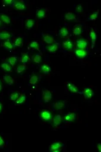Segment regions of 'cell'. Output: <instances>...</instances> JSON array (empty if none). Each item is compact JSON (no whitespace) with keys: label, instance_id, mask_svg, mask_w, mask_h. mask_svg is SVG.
Returning a JSON list of instances; mask_svg holds the SVG:
<instances>
[{"label":"cell","instance_id":"1","mask_svg":"<svg viewBox=\"0 0 101 152\" xmlns=\"http://www.w3.org/2000/svg\"><path fill=\"white\" fill-rule=\"evenodd\" d=\"M62 143L60 142H55L49 146V151L50 152H58L61 150Z\"/></svg>","mask_w":101,"mask_h":152},{"label":"cell","instance_id":"2","mask_svg":"<svg viewBox=\"0 0 101 152\" xmlns=\"http://www.w3.org/2000/svg\"><path fill=\"white\" fill-rule=\"evenodd\" d=\"M40 117L41 119L43 120H44L47 122H50L51 120V118H52V114L49 110H43L40 112Z\"/></svg>","mask_w":101,"mask_h":152},{"label":"cell","instance_id":"3","mask_svg":"<svg viewBox=\"0 0 101 152\" xmlns=\"http://www.w3.org/2000/svg\"><path fill=\"white\" fill-rule=\"evenodd\" d=\"M43 98L44 102L47 103L51 101L52 98V93L47 89H44L42 92Z\"/></svg>","mask_w":101,"mask_h":152},{"label":"cell","instance_id":"4","mask_svg":"<svg viewBox=\"0 0 101 152\" xmlns=\"http://www.w3.org/2000/svg\"><path fill=\"white\" fill-rule=\"evenodd\" d=\"M82 93L83 94L84 97L86 99H90L92 96L94 95V92L92 89L89 88V87H86L83 89Z\"/></svg>","mask_w":101,"mask_h":152},{"label":"cell","instance_id":"5","mask_svg":"<svg viewBox=\"0 0 101 152\" xmlns=\"http://www.w3.org/2000/svg\"><path fill=\"white\" fill-rule=\"evenodd\" d=\"M76 46H77L78 49H85L86 48L87 46H88V42L85 39H79L76 42Z\"/></svg>","mask_w":101,"mask_h":152},{"label":"cell","instance_id":"6","mask_svg":"<svg viewBox=\"0 0 101 152\" xmlns=\"http://www.w3.org/2000/svg\"><path fill=\"white\" fill-rule=\"evenodd\" d=\"M76 115L74 112H68L65 117V120L67 122H72L76 120Z\"/></svg>","mask_w":101,"mask_h":152},{"label":"cell","instance_id":"7","mask_svg":"<svg viewBox=\"0 0 101 152\" xmlns=\"http://www.w3.org/2000/svg\"><path fill=\"white\" fill-rule=\"evenodd\" d=\"M63 46L66 49L69 50V51H72L74 48L73 42L72 40H67L64 41L63 42Z\"/></svg>","mask_w":101,"mask_h":152},{"label":"cell","instance_id":"8","mask_svg":"<svg viewBox=\"0 0 101 152\" xmlns=\"http://www.w3.org/2000/svg\"><path fill=\"white\" fill-rule=\"evenodd\" d=\"M74 53L76 56L79 58H84L86 56V51L85 49H76L74 51Z\"/></svg>","mask_w":101,"mask_h":152},{"label":"cell","instance_id":"9","mask_svg":"<svg viewBox=\"0 0 101 152\" xmlns=\"http://www.w3.org/2000/svg\"><path fill=\"white\" fill-rule=\"evenodd\" d=\"M66 86L67 89H68V90L71 92L74 93H82L81 92H79V91H78L77 87H76L74 84L71 83H67L66 84Z\"/></svg>","mask_w":101,"mask_h":152},{"label":"cell","instance_id":"10","mask_svg":"<svg viewBox=\"0 0 101 152\" xmlns=\"http://www.w3.org/2000/svg\"><path fill=\"white\" fill-rule=\"evenodd\" d=\"M53 126L54 127H57L62 123V117L60 115H57L53 119Z\"/></svg>","mask_w":101,"mask_h":152},{"label":"cell","instance_id":"11","mask_svg":"<svg viewBox=\"0 0 101 152\" xmlns=\"http://www.w3.org/2000/svg\"><path fill=\"white\" fill-rule=\"evenodd\" d=\"M40 71L45 74H49L51 71V68L49 65L43 64L40 67Z\"/></svg>","mask_w":101,"mask_h":152},{"label":"cell","instance_id":"12","mask_svg":"<svg viewBox=\"0 0 101 152\" xmlns=\"http://www.w3.org/2000/svg\"><path fill=\"white\" fill-rule=\"evenodd\" d=\"M11 35L8 32L5 31V30H1L0 31V40H5L10 38Z\"/></svg>","mask_w":101,"mask_h":152},{"label":"cell","instance_id":"13","mask_svg":"<svg viewBox=\"0 0 101 152\" xmlns=\"http://www.w3.org/2000/svg\"><path fill=\"white\" fill-rule=\"evenodd\" d=\"M14 6L18 10H24L26 8V5L24 3L21 1H15Z\"/></svg>","mask_w":101,"mask_h":152},{"label":"cell","instance_id":"14","mask_svg":"<svg viewBox=\"0 0 101 152\" xmlns=\"http://www.w3.org/2000/svg\"><path fill=\"white\" fill-rule=\"evenodd\" d=\"M3 79L8 85L11 86L13 85L14 82V79L12 77H11L10 75L8 74H5L3 76Z\"/></svg>","mask_w":101,"mask_h":152},{"label":"cell","instance_id":"15","mask_svg":"<svg viewBox=\"0 0 101 152\" xmlns=\"http://www.w3.org/2000/svg\"><path fill=\"white\" fill-rule=\"evenodd\" d=\"M69 35V30L66 27H62L58 30V35L61 37H67Z\"/></svg>","mask_w":101,"mask_h":152},{"label":"cell","instance_id":"16","mask_svg":"<svg viewBox=\"0 0 101 152\" xmlns=\"http://www.w3.org/2000/svg\"><path fill=\"white\" fill-rule=\"evenodd\" d=\"M0 20H1L2 22H4L6 24H9L11 23L10 17L4 14H0Z\"/></svg>","mask_w":101,"mask_h":152},{"label":"cell","instance_id":"17","mask_svg":"<svg viewBox=\"0 0 101 152\" xmlns=\"http://www.w3.org/2000/svg\"><path fill=\"white\" fill-rule=\"evenodd\" d=\"M34 24V21L31 19H27L25 22V26L27 30H31Z\"/></svg>","mask_w":101,"mask_h":152},{"label":"cell","instance_id":"18","mask_svg":"<svg viewBox=\"0 0 101 152\" xmlns=\"http://www.w3.org/2000/svg\"><path fill=\"white\" fill-rule=\"evenodd\" d=\"M47 50H48V51L50 53H54L56 52L57 50L58 49V46L56 44H53L47 46Z\"/></svg>","mask_w":101,"mask_h":152},{"label":"cell","instance_id":"19","mask_svg":"<svg viewBox=\"0 0 101 152\" xmlns=\"http://www.w3.org/2000/svg\"><path fill=\"white\" fill-rule=\"evenodd\" d=\"M82 26L79 24H76V26H74L73 29V33L74 36H78L80 35L82 33Z\"/></svg>","mask_w":101,"mask_h":152},{"label":"cell","instance_id":"20","mask_svg":"<svg viewBox=\"0 0 101 152\" xmlns=\"http://www.w3.org/2000/svg\"><path fill=\"white\" fill-rule=\"evenodd\" d=\"M90 37H91L92 39V48H93L95 44L96 39V32L93 29H92L91 30H90Z\"/></svg>","mask_w":101,"mask_h":152},{"label":"cell","instance_id":"21","mask_svg":"<svg viewBox=\"0 0 101 152\" xmlns=\"http://www.w3.org/2000/svg\"><path fill=\"white\" fill-rule=\"evenodd\" d=\"M36 15L37 17L39 19H43L46 16V11L43 8H40L36 11Z\"/></svg>","mask_w":101,"mask_h":152},{"label":"cell","instance_id":"22","mask_svg":"<svg viewBox=\"0 0 101 152\" xmlns=\"http://www.w3.org/2000/svg\"><path fill=\"white\" fill-rule=\"evenodd\" d=\"M30 57L27 53H23L21 56V62L23 64H26L29 61Z\"/></svg>","mask_w":101,"mask_h":152},{"label":"cell","instance_id":"23","mask_svg":"<svg viewBox=\"0 0 101 152\" xmlns=\"http://www.w3.org/2000/svg\"><path fill=\"white\" fill-rule=\"evenodd\" d=\"M26 96L24 94H22L20 96H19L18 98L15 101V105H19L22 104L26 101Z\"/></svg>","mask_w":101,"mask_h":152},{"label":"cell","instance_id":"24","mask_svg":"<svg viewBox=\"0 0 101 152\" xmlns=\"http://www.w3.org/2000/svg\"><path fill=\"white\" fill-rule=\"evenodd\" d=\"M65 19L67 20L71 21V20H76V16L73 12H68L65 14Z\"/></svg>","mask_w":101,"mask_h":152},{"label":"cell","instance_id":"25","mask_svg":"<svg viewBox=\"0 0 101 152\" xmlns=\"http://www.w3.org/2000/svg\"><path fill=\"white\" fill-rule=\"evenodd\" d=\"M64 106H65V102L63 101L56 102L53 104V107L56 109H61L62 108H63Z\"/></svg>","mask_w":101,"mask_h":152},{"label":"cell","instance_id":"26","mask_svg":"<svg viewBox=\"0 0 101 152\" xmlns=\"http://www.w3.org/2000/svg\"><path fill=\"white\" fill-rule=\"evenodd\" d=\"M44 42L47 43V44H53L54 42V39L49 35H46L44 36Z\"/></svg>","mask_w":101,"mask_h":152},{"label":"cell","instance_id":"27","mask_svg":"<svg viewBox=\"0 0 101 152\" xmlns=\"http://www.w3.org/2000/svg\"><path fill=\"white\" fill-rule=\"evenodd\" d=\"M1 68L3 70H4L5 71H7V72H12V71L11 67L9 65L8 63H7V62H4V63L2 64Z\"/></svg>","mask_w":101,"mask_h":152},{"label":"cell","instance_id":"28","mask_svg":"<svg viewBox=\"0 0 101 152\" xmlns=\"http://www.w3.org/2000/svg\"><path fill=\"white\" fill-rule=\"evenodd\" d=\"M17 57L15 56H12L8 58L7 61H8V63L10 64V65H11L12 67H14V65H15L16 63V62H17Z\"/></svg>","mask_w":101,"mask_h":152},{"label":"cell","instance_id":"29","mask_svg":"<svg viewBox=\"0 0 101 152\" xmlns=\"http://www.w3.org/2000/svg\"><path fill=\"white\" fill-rule=\"evenodd\" d=\"M38 81V77L35 75H33L29 80V84L31 85H34Z\"/></svg>","mask_w":101,"mask_h":152},{"label":"cell","instance_id":"30","mask_svg":"<svg viewBox=\"0 0 101 152\" xmlns=\"http://www.w3.org/2000/svg\"><path fill=\"white\" fill-rule=\"evenodd\" d=\"M98 14H99V11H97L93 12V13H92L91 15L88 17V20L90 21L95 20H96L97 17H98Z\"/></svg>","mask_w":101,"mask_h":152},{"label":"cell","instance_id":"31","mask_svg":"<svg viewBox=\"0 0 101 152\" xmlns=\"http://www.w3.org/2000/svg\"><path fill=\"white\" fill-rule=\"evenodd\" d=\"M19 96V93L18 92H14L11 94L10 96V99L12 101H15Z\"/></svg>","mask_w":101,"mask_h":152},{"label":"cell","instance_id":"32","mask_svg":"<svg viewBox=\"0 0 101 152\" xmlns=\"http://www.w3.org/2000/svg\"><path fill=\"white\" fill-rule=\"evenodd\" d=\"M26 68V64H23V65H19L17 68V69H16V71H17V73H18V74H20V73L23 72Z\"/></svg>","mask_w":101,"mask_h":152},{"label":"cell","instance_id":"33","mask_svg":"<svg viewBox=\"0 0 101 152\" xmlns=\"http://www.w3.org/2000/svg\"><path fill=\"white\" fill-rule=\"evenodd\" d=\"M30 46L31 48H33V49L38 50L39 51V45L38 42H37V41H33V42H31L30 44Z\"/></svg>","mask_w":101,"mask_h":152},{"label":"cell","instance_id":"34","mask_svg":"<svg viewBox=\"0 0 101 152\" xmlns=\"http://www.w3.org/2000/svg\"><path fill=\"white\" fill-rule=\"evenodd\" d=\"M3 45L4 47L6 48V49H12L13 48V45L11 43L10 41H6V42L3 43Z\"/></svg>","mask_w":101,"mask_h":152},{"label":"cell","instance_id":"35","mask_svg":"<svg viewBox=\"0 0 101 152\" xmlns=\"http://www.w3.org/2000/svg\"><path fill=\"white\" fill-rule=\"evenodd\" d=\"M33 61L35 63L39 64L42 61V56H41L40 54H36L34 57Z\"/></svg>","mask_w":101,"mask_h":152},{"label":"cell","instance_id":"36","mask_svg":"<svg viewBox=\"0 0 101 152\" xmlns=\"http://www.w3.org/2000/svg\"><path fill=\"white\" fill-rule=\"evenodd\" d=\"M2 3L4 5H14V4L15 3V1H12V0H3L2 1Z\"/></svg>","mask_w":101,"mask_h":152},{"label":"cell","instance_id":"37","mask_svg":"<svg viewBox=\"0 0 101 152\" xmlns=\"http://www.w3.org/2000/svg\"><path fill=\"white\" fill-rule=\"evenodd\" d=\"M23 40L21 37H18L15 39V43H14V46H20L22 45Z\"/></svg>","mask_w":101,"mask_h":152},{"label":"cell","instance_id":"38","mask_svg":"<svg viewBox=\"0 0 101 152\" xmlns=\"http://www.w3.org/2000/svg\"><path fill=\"white\" fill-rule=\"evenodd\" d=\"M5 145V142L2 138V137L0 135V148H3Z\"/></svg>","mask_w":101,"mask_h":152},{"label":"cell","instance_id":"39","mask_svg":"<svg viewBox=\"0 0 101 152\" xmlns=\"http://www.w3.org/2000/svg\"><path fill=\"white\" fill-rule=\"evenodd\" d=\"M76 10H77L78 12L82 11V5L80 4H78L77 7H76Z\"/></svg>","mask_w":101,"mask_h":152},{"label":"cell","instance_id":"40","mask_svg":"<svg viewBox=\"0 0 101 152\" xmlns=\"http://www.w3.org/2000/svg\"><path fill=\"white\" fill-rule=\"evenodd\" d=\"M97 149L99 151H101V144L98 143L97 144Z\"/></svg>","mask_w":101,"mask_h":152},{"label":"cell","instance_id":"41","mask_svg":"<svg viewBox=\"0 0 101 152\" xmlns=\"http://www.w3.org/2000/svg\"><path fill=\"white\" fill-rule=\"evenodd\" d=\"M2 89H3V84H2L1 80H0V92H1Z\"/></svg>","mask_w":101,"mask_h":152},{"label":"cell","instance_id":"42","mask_svg":"<svg viewBox=\"0 0 101 152\" xmlns=\"http://www.w3.org/2000/svg\"><path fill=\"white\" fill-rule=\"evenodd\" d=\"M2 109H3V105L1 103H0V113L1 112Z\"/></svg>","mask_w":101,"mask_h":152},{"label":"cell","instance_id":"43","mask_svg":"<svg viewBox=\"0 0 101 152\" xmlns=\"http://www.w3.org/2000/svg\"><path fill=\"white\" fill-rule=\"evenodd\" d=\"M2 25V21H1V20H0V26H1Z\"/></svg>","mask_w":101,"mask_h":152}]
</instances>
